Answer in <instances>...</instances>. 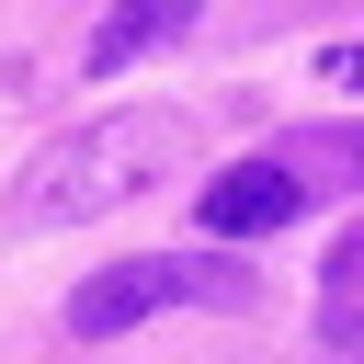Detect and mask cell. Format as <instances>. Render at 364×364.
Masks as SVG:
<instances>
[{"label": "cell", "mask_w": 364, "mask_h": 364, "mask_svg": "<svg viewBox=\"0 0 364 364\" xmlns=\"http://www.w3.org/2000/svg\"><path fill=\"white\" fill-rule=\"evenodd\" d=\"M193 114L182 102H125V114H91V125H68V136H46L34 159H23V182H11V216L23 228H80V216H114V205H136V193H159V182H182L193 171Z\"/></svg>", "instance_id": "6da1fadb"}, {"label": "cell", "mask_w": 364, "mask_h": 364, "mask_svg": "<svg viewBox=\"0 0 364 364\" xmlns=\"http://www.w3.org/2000/svg\"><path fill=\"white\" fill-rule=\"evenodd\" d=\"M330 193H364V125H296V136L228 159L193 193V216H205V239H273V228H296Z\"/></svg>", "instance_id": "7a4b0ae2"}, {"label": "cell", "mask_w": 364, "mask_h": 364, "mask_svg": "<svg viewBox=\"0 0 364 364\" xmlns=\"http://www.w3.org/2000/svg\"><path fill=\"white\" fill-rule=\"evenodd\" d=\"M159 307H228L239 318V307H262V273L239 250H136V262H102L68 296V330L80 341H114V330H136Z\"/></svg>", "instance_id": "3957f363"}, {"label": "cell", "mask_w": 364, "mask_h": 364, "mask_svg": "<svg viewBox=\"0 0 364 364\" xmlns=\"http://www.w3.org/2000/svg\"><path fill=\"white\" fill-rule=\"evenodd\" d=\"M318 341L341 353V364H364V216L330 239V262H318Z\"/></svg>", "instance_id": "277c9868"}, {"label": "cell", "mask_w": 364, "mask_h": 364, "mask_svg": "<svg viewBox=\"0 0 364 364\" xmlns=\"http://www.w3.org/2000/svg\"><path fill=\"white\" fill-rule=\"evenodd\" d=\"M205 0H114L102 23H91V80H114V68H136L148 46H171L182 23H193Z\"/></svg>", "instance_id": "5b68a950"}]
</instances>
